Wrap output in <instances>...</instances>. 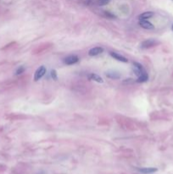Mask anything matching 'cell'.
I'll use <instances>...</instances> for the list:
<instances>
[{
	"label": "cell",
	"mask_w": 173,
	"mask_h": 174,
	"mask_svg": "<svg viewBox=\"0 0 173 174\" xmlns=\"http://www.w3.org/2000/svg\"><path fill=\"white\" fill-rule=\"evenodd\" d=\"M154 15V12L152 11H148V12H144L143 13V14H141L138 18H139V20H147V19H149Z\"/></svg>",
	"instance_id": "10"
},
{
	"label": "cell",
	"mask_w": 173,
	"mask_h": 174,
	"mask_svg": "<svg viewBox=\"0 0 173 174\" xmlns=\"http://www.w3.org/2000/svg\"><path fill=\"white\" fill-rule=\"evenodd\" d=\"M137 171L143 174H152L156 172L158 169L156 167H141L137 168Z\"/></svg>",
	"instance_id": "4"
},
{
	"label": "cell",
	"mask_w": 173,
	"mask_h": 174,
	"mask_svg": "<svg viewBox=\"0 0 173 174\" xmlns=\"http://www.w3.org/2000/svg\"><path fill=\"white\" fill-rule=\"evenodd\" d=\"M106 76L110 79H114V80H116V79H119L121 77V75H120L119 72H114V71H110V72H106Z\"/></svg>",
	"instance_id": "8"
},
{
	"label": "cell",
	"mask_w": 173,
	"mask_h": 174,
	"mask_svg": "<svg viewBox=\"0 0 173 174\" xmlns=\"http://www.w3.org/2000/svg\"><path fill=\"white\" fill-rule=\"evenodd\" d=\"M24 72H25V67H24V66H20L17 69L16 72H15V74H16V75H20V74H21V73H23Z\"/></svg>",
	"instance_id": "12"
},
{
	"label": "cell",
	"mask_w": 173,
	"mask_h": 174,
	"mask_svg": "<svg viewBox=\"0 0 173 174\" xmlns=\"http://www.w3.org/2000/svg\"><path fill=\"white\" fill-rule=\"evenodd\" d=\"M133 83V80L131 78H128V79H125L123 81V83Z\"/></svg>",
	"instance_id": "16"
},
{
	"label": "cell",
	"mask_w": 173,
	"mask_h": 174,
	"mask_svg": "<svg viewBox=\"0 0 173 174\" xmlns=\"http://www.w3.org/2000/svg\"><path fill=\"white\" fill-rule=\"evenodd\" d=\"M159 43L158 41H156L155 39H147V40L143 41L141 43V48L142 49H149L152 47L157 45Z\"/></svg>",
	"instance_id": "1"
},
{
	"label": "cell",
	"mask_w": 173,
	"mask_h": 174,
	"mask_svg": "<svg viewBox=\"0 0 173 174\" xmlns=\"http://www.w3.org/2000/svg\"><path fill=\"white\" fill-rule=\"evenodd\" d=\"M78 61H79V58H78V56H76V55H71V56L66 57L65 60H64V62L68 65H74Z\"/></svg>",
	"instance_id": "3"
},
{
	"label": "cell",
	"mask_w": 173,
	"mask_h": 174,
	"mask_svg": "<svg viewBox=\"0 0 173 174\" xmlns=\"http://www.w3.org/2000/svg\"><path fill=\"white\" fill-rule=\"evenodd\" d=\"M139 25L141 26V27H143L144 29H147V30H151V29H154V27L152 23H150L149 21H148L147 20H139Z\"/></svg>",
	"instance_id": "7"
},
{
	"label": "cell",
	"mask_w": 173,
	"mask_h": 174,
	"mask_svg": "<svg viewBox=\"0 0 173 174\" xmlns=\"http://www.w3.org/2000/svg\"><path fill=\"white\" fill-rule=\"evenodd\" d=\"M105 15L108 18H110V19H113V18H116V17L115 15L111 14V13L108 12V11H105Z\"/></svg>",
	"instance_id": "14"
},
{
	"label": "cell",
	"mask_w": 173,
	"mask_h": 174,
	"mask_svg": "<svg viewBox=\"0 0 173 174\" xmlns=\"http://www.w3.org/2000/svg\"><path fill=\"white\" fill-rule=\"evenodd\" d=\"M88 77H89L90 80H93V81H94V82H97V83H103V78L101 77L100 76H98L97 74H94V73H92V74H90Z\"/></svg>",
	"instance_id": "9"
},
{
	"label": "cell",
	"mask_w": 173,
	"mask_h": 174,
	"mask_svg": "<svg viewBox=\"0 0 173 174\" xmlns=\"http://www.w3.org/2000/svg\"><path fill=\"white\" fill-rule=\"evenodd\" d=\"M148 80V76L147 72H143L142 75H140L138 76L137 83H144V82H147Z\"/></svg>",
	"instance_id": "11"
},
{
	"label": "cell",
	"mask_w": 173,
	"mask_h": 174,
	"mask_svg": "<svg viewBox=\"0 0 173 174\" xmlns=\"http://www.w3.org/2000/svg\"><path fill=\"white\" fill-rule=\"evenodd\" d=\"M110 1V0H99V1H98V4L101 5V6H103V5L107 4Z\"/></svg>",
	"instance_id": "15"
},
{
	"label": "cell",
	"mask_w": 173,
	"mask_h": 174,
	"mask_svg": "<svg viewBox=\"0 0 173 174\" xmlns=\"http://www.w3.org/2000/svg\"><path fill=\"white\" fill-rule=\"evenodd\" d=\"M103 52V49L102 47H95V48H93L89 50L88 54L90 56H96V55L102 54Z\"/></svg>",
	"instance_id": "5"
},
{
	"label": "cell",
	"mask_w": 173,
	"mask_h": 174,
	"mask_svg": "<svg viewBox=\"0 0 173 174\" xmlns=\"http://www.w3.org/2000/svg\"><path fill=\"white\" fill-rule=\"evenodd\" d=\"M171 30L173 31V24H172V26H171Z\"/></svg>",
	"instance_id": "17"
},
{
	"label": "cell",
	"mask_w": 173,
	"mask_h": 174,
	"mask_svg": "<svg viewBox=\"0 0 173 174\" xmlns=\"http://www.w3.org/2000/svg\"><path fill=\"white\" fill-rule=\"evenodd\" d=\"M110 56L114 58L115 60H118V61H121V62H124V63H127L128 62V60L126 59V58H125L124 56H122V55L117 54V53H114V52H110Z\"/></svg>",
	"instance_id": "6"
},
{
	"label": "cell",
	"mask_w": 173,
	"mask_h": 174,
	"mask_svg": "<svg viewBox=\"0 0 173 174\" xmlns=\"http://www.w3.org/2000/svg\"><path fill=\"white\" fill-rule=\"evenodd\" d=\"M51 76H52V78L54 79V80H57V79H58L57 72L55 70H52L51 71Z\"/></svg>",
	"instance_id": "13"
},
{
	"label": "cell",
	"mask_w": 173,
	"mask_h": 174,
	"mask_svg": "<svg viewBox=\"0 0 173 174\" xmlns=\"http://www.w3.org/2000/svg\"><path fill=\"white\" fill-rule=\"evenodd\" d=\"M45 73H46V68H45V66H43V65L40 66L35 72V75H34V81L37 82V81L40 80V79L45 75Z\"/></svg>",
	"instance_id": "2"
}]
</instances>
